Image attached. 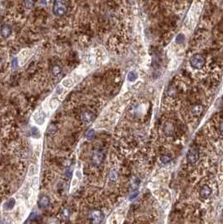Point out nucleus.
<instances>
[{
  "label": "nucleus",
  "instance_id": "obj_8",
  "mask_svg": "<svg viewBox=\"0 0 223 224\" xmlns=\"http://www.w3.org/2000/svg\"><path fill=\"white\" fill-rule=\"evenodd\" d=\"M200 195L204 198H207L212 195V189L207 185H204L200 190Z\"/></svg>",
  "mask_w": 223,
  "mask_h": 224
},
{
  "label": "nucleus",
  "instance_id": "obj_5",
  "mask_svg": "<svg viewBox=\"0 0 223 224\" xmlns=\"http://www.w3.org/2000/svg\"><path fill=\"white\" fill-rule=\"evenodd\" d=\"M91 160L94 165L100 166L104 160V154L103 153H101V151H96L92 155Z\"/></svg>",
  "mask_w": 223,
  "mask_h": 224
},
{
  "label": "nucleus",
  "instance_id": "obj_4",
  "mask_svg": "<svg viewBox=\"0 0 223 224\" xmlns=\"http://www.w3.org/2000/svg\"><path fill=\"white\" fill-rule=\"evenodd\" d=\"M200 158V153H199V150L196 147H192L189 150L187 155H186V159L188 163L191 164H195Z\"/></svg>",
  "mask_w": 223,
  "mask_h": 224
},
{
  "label": "nucleus",
  "instance_id": "obj_27",
  "mask_svg": "<svg viewBox=\"0 0 223 224\" xmlns=\"http://www.w3.org/2000/svg\"><path fill=\"white\" fill-rule=\"evenodd\" d=\"M218 129H219V132L221 134L223 135V120L222 122L219 123V126H218Z\"/></svg>",
  "mask_w": 223,
  "mask_h": 224
},
{
  "label": "nucleus",
  "instance_id": "obj_18",
  "mask_svg": "<svg viewBox=\"0 0 223 224\" xmlns=\"http://www.w3.org/2000/svg\"><path fill=\"white\" fill-rule=\"evenodd\" d=\"M31 134H32L33 137L38 138V137L40 136V131H39V129H38L36 127H33V128L31 129Z\"/></svg>",
  "mask_w": 223,
  "mask_h": 224
},
{
  "label": "nucleus",
  "instance_id": "obj_21",
  "mask_svg": "<svg viewBox=\"0 0 223 224\" xmlns=\"http://www.w3.org/2000/svg\"><path fill=\"white\" fill-rule=\"evenodd\" d=\"M184 40V35H182V34H180V35H178L176 36V43H178V44L183 43Z\"/></svg>",
  "mask_w": 223,
  "mask_h": 224
},
{
  "label": "nucleus",
  "instance_id": "obj_6",
  "mask_svg": "<svg viewBox=\"0 0 223 224\" xmlns=\"http://www.w3.org/2000/svg\"><path fill=\"white\" fill-rule=\"evenodd\" d=\"M81 118H82L83 122H85V123H86V124H88V123H90L92 121V119L94 118V113L91 111H90V110H86V111H85L82 113Z\"/></svg>",
  "mask_w": 223,
  "mask_h": 224
},
{
  "label": "nucleus",
  "instance_id": "obj_14",
  "mask_svg": "<svg viewBox=\"0 0 223 224\" xmlns=\"http://www.w3.org/2000/svg\"><path fill=\"white\" fill-rule=\"evenodd\" d=\"M61 71H62L61 66H59V65H55V66H54L53 68H52V73H53V75L55 76H59L61 73Z\"/></svg>",
  "mask_w": 223,
  "mask_h": 224
},
{
  "label": "nucleus",
  "instance_id": "obj_2",
  "mask_svg": "<svg viewBox=\"0 0 223 224\" xmlns=\"http://www.w3.org/2000/svg\"><path fill=\"white\" fill-rule=\"evenodd\" d=\"M88 218L91 224H100L104 219V214L101 210L94 209L89 212Z\"/></svg>",
  "mask_w": 223,
  "mask_h": 224
},
{
  "label": "nucleus",
  "instance_id": "obj_15",
  "mask_svg": "<svg viewBox=\"0 0 223 224\" xmlns=\"http://www.w3.org/2000/svg\"><path fill=\"white\" fill-rule=\"evenodd\" d=\"M137 77H138V75L134 71H130L128 75V80L129 82H134L137 79Z\"/></svg>",
  "mask_w": 223,
  "mask_h": 224
},
{
  "label": "nucleus",
  "instance_id": "obj_26",
  "mask_svg": "<svg viewBox=\"0 0 223 224\" xmlns=\"http://www.w3.org/2000/svg\"><path fill=\"white\" fill-rule=\"evenodd\" d=\"M61 216H62L64 218H67V217H69V211H68L67 209L64 210V211H63V212L61 213Z\"/></svg>",
  "mask_w": 223,
  "mask_h": 224
},
{
  "label": "nucleus",
  "instance_id": "obj_28",
  "mask_svg": "<svg viewBox=\"0 0 223 224\" xmlns=\"http://www.w3.org/2000/svg\"><path fill=\"white\" fill-rule=\"evenodd\" d=\"M12 66L14 67V68H16L17 66H18V61H17V59L16 58H14L13 61H12Z\"/></svg>",
  "mask_w": 223,
  "mask_h": 224
},
{
  "label": "nucleus",
  "instance_id": "obj_10",
  "mask_svg": "<svg viewBox=\"0 0 223 224\" xmlns=\"http://www.w3.org/2000/svg\"><path fill=\"white\" fill-rule=\"evenodd\" d=\"M12 33V29L9 24H3L1 28V34L4 38H8Z\"/></svg>",
  "mask_w": 223,
  "mask_h": 224
},
{
  "label": "nucleus",
  "instance_id": "obj_16",
  "mask_svg": "<svg viewBox=\"0 0 223 224\" xmlns=\"http://www.w3.org/2000/svg\"><path fill=\"white\" fill-rule=\"evenodd\" d=\"M62 85L64 86V87H71V86L73 85V81H72V79L71 78H66V79H65L63 82H62Z\"/></svg>",
  "mask_w": 223,
  "mask_h": 224
},
{
  "label": "nucleus",
  "instance_id": "obj_19",
  "mask_svg": "<svg viewBox=\"0 0 223 224\" xmlns=\"http://www.w3.org/2000/svg\"><path fill=\"white\" fill-rule=\"evenodd\" d=\"M160 160L164 164H166L170 163V160H171V158L169 156V155H163L162 157L160 158Z\"/></svg>",
  "mask_w": 223,
  "mask_h": 224
},
{
  "label": "nucleus",
  "instance_id": "obj_20",
  "mask_svg": "<svg viewBox=\"0 0 223 224\" xmlns=\"http://www.w3.org/2000/svg\"><path fill=\"white\" fill-rule=\"evenodd\" d=\"M109 177L111 181H116L118 179V173L116 172V171H111V172L109 174Z\"/></svg>",
  "mask_w": 223,
  "mask_h": 224
},
{
  "label": "nucleus",
  "instance_id": "obj_7",
  "mask_svg": "<svg viewBox=\"0 0 223 224\" xmlns=\"http://www.w3.org/2000/svg\"><path fill=\"white\" fill-rule=\"evenodd\" d=\"M50 205V199L48 196H44L41 197V199L39 200V203H38V206L41 209H45L49 206Z\"/></svg>",
  "mask_w": 223,
  "mask_h": 224
},
{
  "label": "nucleus",
  "instance_id": "obj_1",
  "mask_svg": "<svg viewBox=\"0 0 223 224\" xmlns=\"http://www.w3.org/2000/svg\"><path fill=\"white\" fill-rule=\"evenodd\" d=\"M53 13L56 16H63L67 12V3L65 1H55L53 6Z\"/></svg>",
  "mask_w": 223,
  "mask_h": 224
},
{
  "label": "nucleus",
  "instance_id": "obj_12",
  "mask_svg": "<svg viewBox=\"0 0 223 224\" xmlns=\"http://www.w3.org/2000/svg\"><path fill=\"white\" fill-rule=\"evenodd\" d=\"M174 125H173L172 122H166L164 124V132L166 135L170 136V135H172L173 133H174Z\"/></svg>",
  "mask_w": 223,
  "mask_h": 224
},
{
  "label": "nucleus",
  "instance_id": "obj_9",
  "mask_svg": "<svg viewBox=\"0 0 223 224\" xmlns=\"http://www.w3.org/2000/svg\"><path fill=\"white\" fill-rule=\"evenodd\" d=\"M203 110H204L203 105H201V104H195V106L192 107L191 112H192V114L194 116H200L203 112Z\"/></svg>",
  "mask_w": 223,
  "mask_h": 224
},
{
  "label": "nucleus",
  "instance_id": "obj_25",
  "mask_svg": "<svg viewBox=\"0 0 223 224\" xmlns=\"http://www.w3.org/2000/svg\"><path fill=\"white\" fill-rule=\"evenodd\" d=\"M63 92H64V89H63L61 87H58L56 88V90H55V94H56V95H61V94L63 93Z\"/></svg>",
  "mask_w": 223,
  "mask_h": 224
},
{
  "label": "nucleus",
  "instance_id": "obj_11",
  "mask_svg": "<svg viewBox=\"0 0 223 224\" xmlns=\"http://www.w3.org/2000/svg\"><path fill=\"white\" fill-rule=\"evenodd\" d=\"M34 122L38 124H42L45 122V114L44 112H40V113L38 112H35V114L34 115Z\"/></svg>",
  "mask_w": 223,
  "mask_h": 224
},
{
  "label": "nucleus",
  "instance_id": "obj_22",
  "mask_svg": "<svg viewBox=\"0 0 223 224\" xmlns=\"http://www.w3.org/2000/svg\"><path fill=\"white\" fill-rule=\"evenodd\" d=\"M57 106H58V100L57 99H53L50 102V108H51L52 109L55 108Z\"/></svg>",
  "mask_w": 223,
  "mask_h": 224
},
{
  "label": "nucleus",
  "instance_id": "obj_23",
  "mask_svg": "<svg viewBox=\"0 0 223 224\" xmlns=\"http://www.w3.org/2000/svg\"><path fill=\"white\" fill-rule=\"evenodd\" d=\"M86 139H91L93 137H94V130L93 129H90L88 132H87V133H86Z\"/></svg>",
  "mask_w": 223,
  "mask_h": 224
},
{
  "label": "nucleus",
  "instance_id": "obj_17",
  "mask_svg": "<svg viewBox=\"0 0 223 224\" xmlns=\"http://www.w3.org/2000/svg\"><path fill=\"white\" fill-rule=\"evenodd\" d=\"M56 131H57V128H56L55 125H54V124H51V125L48 127L47 133H48L49 134H54V133H55Z\"/></svg>",
  "mask_w": 223,
  "mask_h": 224
},
{
  "label": "nucleus",
  "instance_id": "obj_3",
  "mask_svg": "<svg viewBox=\"0 0 223 224\" xmlns=\"http://www.w3.org/2000/svg\"><path fill=\"white\" fill-rule=\"evenodd\" d=\"M191 66L195 69H201L204 67L205 64V60L201 55L200 54H195L194 55L190 60Z\"/></svg>",
  "mask_w": 223,
  "mask_h": 224
},
{
  "label": "nucleus",
  "instance_id": "obj_30",
  "mask_svg": "<svg viewBox=\"0 0 223 224\" xmlns=\"http://www.w3.org/2000/svg\"><path fill=\"white\" fill-rule=\"evenodd\" d=\"M138 194H139V192H133V193H132V195L130 196L129 199H130V200H132L133 198H135V197H136V196H138Z\"/></svg>",
  "mask_w": 223,
  "mask_h": 224
},
{
  "label": "nucleus",
  "instance_id": "obj_24",
  "mask_svg": "<svg viewBox=\"0 0 223 224\" xmlns=\"http://www.w3.org/2000/svg\"><path fill=\"white\" fill-rule=\"evenodd\" d=\"M24 6L27 9H31L34 6V2H32V1H26V2H24Z\"/></svg>",
  "mask_w": 223,
  "mask_h": 224
},
{
  "label": "nucleus",
  "instance_id": "obj_29",
  "mask_svg": "<svg viewBox=\"0 0 223 224\" xmlns=\"http://www.w3.org/2000/svg\"><path fill=\"white\" fill-rule=\"evenodd\" d=\"M71 175H72V171H71V170H70V169L66 170V175L67 177H71Z\"/></svg>",
  "mask_w": 223,
  "mask_h": 224
},
{
  "label": "nucleus",
  "instance_id": "obj_13",
  "mask_svg": "<svg viewBox=\"0 0 223 224\" xmlns=\"http://www.w3.org/2000/svg\"><path fill=\"white\" fill-rule=\"evenodd\" d=\"M14 205H15V200H14V198H10L6 203L4 205V207L7 209V210H11V209H13L14 208Z\"/></svg>",
  "mask_w": 223,
  "mask_h": 224
}]
</instances>
